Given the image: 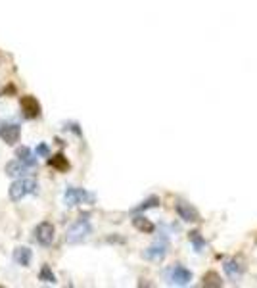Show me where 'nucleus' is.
I'll return each instance as SVG.
<instances>
[{"label": "nucleus", "instance_id": "f257e3e1", "mask_svg": "<svg viewBox=\"0 0 257 288\" xmlns=\"http://www.w3.org/2000/svg\"><path fill=\"white\" fill-rule=\"evenodd\" d=\"M90 235H92V223H90L88 215H83V217H79L75 223L67 229L65 240H67V244H81Z\"/></svg>", "mask_w": 257, "mask_h": 288}, {"label": "nucleus", "instance_id": "f03ea898", "mask_svg": "<svg viewBox=\"0 0 257 288\" xmlns=\"http://www.w3.org/2000/svg\"><path fill=\"white\" fill-rule=\"evenodd\" d=\"M163 280L169 286H186L192 282V271H188L181 263H175L163 269Z\"/></svg>", "mask_w": 257, "mask_h": 288}, {"label": "nucleus", "instance_id": "7ed1b4c3", "mask_svg": "<svg viewBox=\"0 0 257 288\" xmlns=\"http://www.w3.org/2000/svg\"><path fill=\"white\" fill-rule=\"evenodd\" d=\"M167 252H169V233H167V231H161L160 235L156 236L154 244H152L148 250H144V257L150 259V261L160 263V261L165 259Z\"/></svg>", "mask_w": 257, "mask_h": 288}, {"label": "nucleus", "instance_id": "20e7f679", "mask_svg": "<svg viewBox=\"0 0 257 288\" xmlns=\"http://www.w3.org/2000/svg\"><path fill=\"white\" fill-rule=\"evenodd\" d=\"M37 188H39V184H37L35 179H18L16 182H12L8 194H10V198L14 202H20L27 194H35Z\"/></svg>", "mask_w": 257, "mask_h": 288}, {"label": "nucleus", "instance_id": "39448f33", "mask_svg": "<svg viewBox=\"0 0 257 288\" xmlns=\"http://www.w3.org/2000/svg\"><path fill=\"white\" fill-rule=\"evenodd\" d=\"M64 200L67 206H79V204H92L94 202V194L86 192L85 188H79V186H67L64 194Z\"/></svg>", "mask_w": 257, "mask_h": 288}, {"label": "nucleus", "instance_id": "423d86ee", "mask_svg": "<svg viewBox=\"0 0 257 288\" xmlns=\"http://www.w3.org/2000/svg\"><path fill=\"white\" fill-rule=\"evenodd\" d=\"M35 240L41 246H50L54 242V225L44 221V223H39L37 229H35Z\"/></svg>", "mask_w": 257, "mask_h": 288}, {"label": "nucleus", "instance_id": "0eeeda50", "mask_svg": "<svg viewBox=\"0 0 257 288\" xmlns=\"http://www.w3.org/2000/svg\"><path fill=\"white\" fill-rule=\"evenodd\" d=\"M22 137V127L18 123H4L0 125V139L4 140L6 144L14 146L18 140Z\"/></svg>", "mask_w": 257, "mask_h": 288}, {"label": "nucleus", "instance_id": "6e6552de", "mask_svg": "<svg viewBox=\"0 0 257 288\" xmlns=\"http://www.w3.org/2000/svg\"><path fill=\"white\" fill-rule=\"evenodd\" d=\"M20 106H22L23 116L27 119H35L41 116V104L35 96H23L20 100Z\"/></svg>", "mask_w": 257, "mask_h": 288}, {"label": "nucleus", "instance_id": "1a4fd4ad", "mask_svg": "<svg viewBox=\"0 0 257 288\" xmlns=\"http://www.w3.org/2000/svg\"><path fill=\"white\" fill-rule=\"evenodd\" d=\"M223 271H225V275L232 282H238L242 278V275H244V265L240 261H236V259H226L223 263Z\"/></svg>", "mask_w": 257, "mask_h": 288}, {"label": "nucleus", "instance_id": "9d476101", "mask_svg": "<svg viewBox=\"0 0 257 288\" xmlns=\"http://www.w3.org/2000/svg\"><path fill=\"white\" fill-rule=\"evenodd\" d=\"M177 214H179V217H181L182 221H198V219H200L198 212L194 210L190 204H186V202L177 204Z\"/></svg>", "mask_w": 257, "mask_h": 288}, {"label": "nucleus", "instance_id": "9b49d317", "mask_svg": "<svg viewBox=\"0 0 257 288\" xmlns=\"http://www.w3.org/2000/svg\"><path fill=\"white\" fill-rule=\"evenodd\" d=\"M31 169V165H27L25 161L22 160H14L10 161L8 165H6V173L10 175V177H16V175H25V173H29Z\"/></svg>", "mask_w": 257, "mask_h": 288}, {"label": "nucleus", "instance_id": "f8f14e48", "mask_svg": "<svg viewBox=\"0 0 257 288\" xmlns=\"http://www.w3.org/2000/svg\"><path fill=\"white\" fill-rule=\"evenodd\" d=\"M31 257H33V252L29 248H25V246H20V248H16V252H14V259H16V263H20V265L27 267L31 263Z\"/></svg>", "mask_w": 257, "mask_h": 288}, {"label": "nucleus", "instance_id": "ddd939ff", "mask_svg": "<svg viewBox=\"0 0 257 288\" xmlns=\"http://www.w3.org/2000/svg\"><path fill=\"white\" fill-rule=\"evenodd\" d=\"M188 240H190V244H192V248H194V252H196V254L204 252L205 248H207V244H205V240H204V236L200 235L198 231H192V233L188 235Z\"/></svg>", "mask_w": 257, "mask_h": 288}, {"label": "nucleus", "instance_id": "4468645a", "mask_svg": "<svg viewBox=\"0 0 257 288\" xmlns=\"http://www.w3.org/2000/svg\"><path fill=\"white\" fill-rule=\"evenodd\" d=\"M16 158H18V160H22V161H25V163H27V165H31V167H35V165H37V160L33 158L31 150L25 148V146L18 148V152H16Z\"/></svg>", "mask_w": 257, "mask_h": 288}, {"label": "nucleus", "instance_id": "2eb2a0df", "mask_svg": "<svg viewBox=\"0 0 257 288\" xmlns=\"http://www.w3.org/2000/svg\"><path fill=\"white\" fill-rule=\"evenodd\" d=\"M133 225H135L139 231H144V233H152V231H154V225H152L146 217H135V219H133Z\"/></svg>", "mask_w": 257, "mask_h": 288}, {"label": "nucleus", "instance_id": "dca6fc26", "mask_svg": "<svg viewBox=\"0 0 257 288\" xmlns=\"http://www.w3.org/2000/svg\"><path fill=\"white\" fill-rule=\"evenodd\" d=\"M52 167H56V169L60 171H65L69 169V163H67V160H65V156H62V154H58V156H54V158H50V161H48Z\"/></svg>", "mask_w": 257, "mask_h": 288}, {"label": "nucleus", "instance_id": "f3484780", "mask_svg": "<svg viewBox=\"0 0 257 288\" xmlns=\"http://www.w3.org/2000/svg\"><path fill=\"white\" fill-rule=\"evenodd\" d=\"M39 278H41V280H44V282H52V284H56V282H58V280H56V275H54L52 269H50L48 265H44L43 269H41Z\"/></svg>", "mask_w": 257, "mask_h": 288}, {"label": "nucleus", "instance_id": "a211bd4d", "mask_svg": "<svg viewBox=\"0 0 257 288\" xmlns=\"http://www.w3.org/2000/svg\"><path fill=\"white\" fill-rule=\"evenodd\" d=\"M158 206H160V200L152 196V198H148V200H144V202L140 204L139 208H135L133 212H144V210H148V208H158Z\"/></svg>", "mask_w": 257, "mask_h": 288}, {"label": "nucleus", "instance_id": "6ab92c4d", "mask_svg": "<svg viewBox=\"0 0 257 288\" xmlns=\"http://www.w3.org/2000/svg\"><path fill=\"white\" fill-rule=\"evenodd\" d=\"M48 154H50V148H48V146H46V144H39V146H37V156H48Z\"/></svg>", "mask_w": 257, "mask_h": 288}]
</instances>
